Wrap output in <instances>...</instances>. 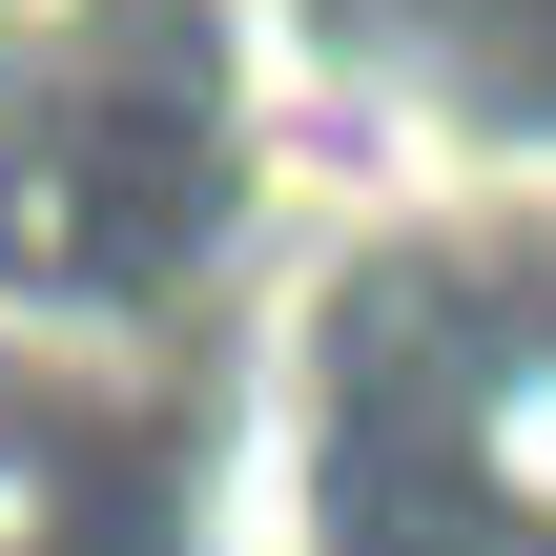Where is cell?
<instances>
[{"mask_svg":"<svg viewBox=\"0 0 556 556\" xmlns=\"http://www.w3.org/2000/svg\"><path fill=\"white\" fill-rule=\"evenodd\" d=\"M309 556H556V227H413L309 309Z\"/></svg>","mask_w":556,"mask_h":556,"instance_id":"6da1fadb","label":"cell"}]
</instances>
